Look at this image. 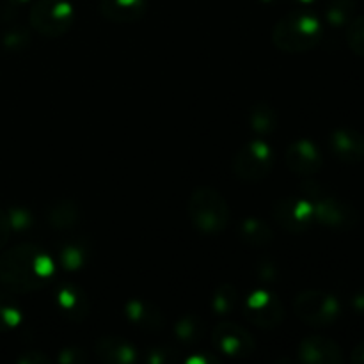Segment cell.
<instances>
[{
    "mask_svg": "<svg viewBox=\"0 0 364 364\" xmlns=\"http://www.w3.org/2000/svg\"><path fill=\"white\" fill-rule=\"evenodd\" d=\"M174 333L185 343H196L205 334V323L198 316H187V318L178 320L176 327H174Z\"/></svg>",
    "mask_w": 364,
    "mask_h": 364,
    "instance_id": "23",
    "label": "cell"
},
{
    "mask_svg": "<svg viewBox=\"0 0 364 364\" xmlns=\"http://www.w3.org/2000/svg\"><path fill=\"white\" fill-rule=\"evenodd\" d=\"M274 151L270 144L263 139H255L247 142L235 155L233 171L244 181H259L272 171Z\"/></svg>",
    "mask_w": 364,
    "mask_h": 364,
    "instance_id": "7",
    "label": "cell"
},
{
    "mask_svg": "<svg viewBox=\"0 0 364 364\" xmlns=\"http://www.w3.org/2000/svg\"><path fill=\"white\" fill-rule=\"evenodd\" d=\"M11 2H14V4H23V2H28V0H11Z\"/></svg>",
    "mask_w": 364,
    "mask_h": 364,
    "instance_id": "33",
    "label": "cell"
},
{
    "mask_svg": "<svg viewBox=\"0 0 364 364\" xmlns=\"http://www.w3.org/2000/svg\"><path fill=\"white\" fill-rule=\"evenodd\" d=\"M188 217L199 231L217 235L230 223V208L215 188L199 187L188 199Z\"/></svg>",
    "mask_w": 364,
    "mask_h": 364,
    "instance_id": "3",
    "label": "cell"
},
{
    "mask_svg": "<svg viewBox=\"0 0 364 364\" xmlns=\"http://www.w3.org/2000/svg\"><path fill=\"white\" fill-rule=\"evenodd\" d=\"M23 320L20 306L6 294H0V333L16 329Z\"/></svg>",
    "mask_w": 364,
    "mask_h": 364,
    "instance_id": "21",
    "label": "cell"
},
{
    "mask_svg": "<svg viewBox=\"0 0 364 364\" xmlns=\"http://www.w3.org/2000/svg\"><path fill=\"white\" fill-rule=\"evenodd\" d=\"M244 315L249 322L262 329L277 327L284 318L283 302L270 291L258 290L249 295L244 302Z\"/></svg>",
    "mask_w": 364,
    "mask_h": 364,
    "instance_id": "9",
    "label": "cell"
},
{
    "mask_svg": "<svg viewBox=\"0 0 364 364\" xmlns=\"http://www.w3.org/2000/svg\"><path fill=\"white\" fill-rule=\"evenodd\" d=\"M352 361L364 364V341L361 345H358V348L352 352Z\"/></svg>",
    "mask_w": 364,
    "mask_h": 364,
    "instance_id": "31",
    "label": "cell"
},
{
    "mask_svg": "<svg viewBox=\"0 0 364 364\" xmlns=\"http://www.w3.org/2000/svg\"><path fill=\"white\" fill-rule=\"evenodd\" d=\"M53 259L34 244H20L0 256V283L9 291L39 290L53 277Z\"/></svg>",
    "mask_w": 364,
    "mask_h": 364,
    "instance_id": "1",
    "label": "cell"
},
{
    "mask_svg": "<svg viewBox=\"0 0 364 364\" xmlns=\"http://www.w3.org/2000/svg\"><path fill=\"white\" fill-rule=\"evenodd\" d=\"M295 313L309 326H331L340 318L341 306L334 295L327 291H302L294 301Z\"/></svg>",
    "mask_w": 364,
    "mask_h": 364,
    "instance_id": "6",
    "label": "cell"
},
{
    "mask_svg": "<svg viewBox=\"0 0 364 364\" xmlns=\"http://www.w3.org/2000/svg\"><path fill=\"white\" fill-rule=\"evenodd\" d=\"M263 2H272V0H263Z\"/></svg>",
    "mask_w": 364,
    "mask_h": 364,
    "instance_id": "34",
    "label": "cell"
},
{
    "mask_svg": "<svg viewBox=\"0 0 364 364\" xmlns=\"http://www.w3.org/2000/svg\"><path fill=\"white\" fill-rule=\"evenodd\" d=\"M323 38V25L315 14L297 11L281 18L272 31V41L281 52L302 53L315 48Z\"/></svg>",
    "mask_w": 364,
    "mask_h": 364,
    "instance_id": "2",
    "label": "cell"
},
{
    "mask_svg": "<svg viewBox=\"0 0 364 364\" xmlns=\"http://www.w3.org/2000/svg\"><path fill=\"white\" fill-rule=\"evenodd\" d=\"M124 315L134 326L142 327V329H156L162 326V315L159 308L144 301H137V299L124 306Z\"/></svg>",
    "mask_w": 364,
    "mask_h": 364,
    "instance_id": "16",
    "label": "cell"
},
{
    "mask_svg": "<svg viewBox=\"0 0 364 364\" xmlns=\"http://www.w3.org/2000/svg\"><path fill=\"white\" fill-rule=\"evenodd\" d=\"M272 215L276 223L288 233H304L315 223L313 205L306 196H288L274 205Z\"/></svg>",
    "mask_w": 364,
    "mask_h": 364,
    "instance_id": "8",
    "label": "cell"
},
{
    "mask_svg": "<svg viewBox=\"0 0 364 364\" xmlns=\"http://www.w3.org/2000/svg\"><path fill=\"white\" fill-rule=\"evenodd\" d=\"M352 308H354L358 313H363L364 315V290L358 291V294L352 297Z\"/></svg>",
    "mask_w": 364,
    "mask_h": 364,
    "instance_id": "30",
    "label": "cell"
},
{
    "mask_svg": "<svg viewBox=\"0 0 364 364\" xmlns=\"http://www.w3.org/2000/svg\"><path fill=\"white\" fill-rule=\"evenodd\" d=\"M238 233H240V238L245 242V244L255 245V247L267 245L269 242H272V237H274L269 224H265L259 219L242 220L240 228H238Z\"/></svg>",
    "mask_w": 364,
    "mask_h": 364,
    "instance_id": "18",
    "label": "cell"
},
{
    "mask_svg": "<svg viewBox=\"0 0 364 364\" xmlns=\"http://www.w3.org/2000/svg\"><path fill=\"white\" fill-rule=\"evenodd\" d=\"M299 359L308 364H340L343 354L336 341L326 336H309L299 347Z\"/></svg>",
    "mask_w": 364,
    "mask_h": 364,
    "instance_id": "12",
    "label": "cell"
},
{
    "mask_svg": "<svg viewBox=\"0 0 364 364\" xmlns=\"http://www.w3.org/2000/svg\"><path fill=\"white\" fill-rule=\"evenodd\" d=\"M146 9V0H100V11L103 16L116 23H132L141 20Z\"/></svg>",
    "mask_w": 364,
    "mask_h": 364,
    "instance_id": "14",
    "label": "cell"
},
{
    "mask_svg": "<svg viewBox=\"0 0 364 364\" xmlns=\"http://www.w3.org/2000/svg\"><path fill=\"white\" fill-rule=\"evenodd\" d=\"M347 43L355 55L364 57V16H354L347 25Z\"/></svg>",
    "mask_w": 364,
    "mask_h": 364,
    "instance_id": "26",
    "label": "cell"
},
{
    "mask_svg": "<svg viewBox=\"0 0 364 364\" xmlns=\"http://www.w3.org/2000/svg\"><path fill=\"white\" fill-rule=\"evenodd\" d=\"M297 2H301V4H313V2H316V0H297Z\"/></svg>",
    "mask_w": 364,
    "mask_h": 364,
    "instance_id": "32",
    "label": "cell"
},
{
    "mask_svg": "<svg viewBox=\"0 0 364 364\" xmlns=\"http://www.w3.org/2000/svg\"><path fill=\"white\" fill-rule=\"evenodd\" d=\"M333 155L345 164H358L364 160V135L352 128H340L329 139Z\"/></svg>",
    "mask_w": 364,
    "mask_h": 364,
    "instance_id": "13",
    "label": "cell"
},
{
    "mask_svg": "<svg viewBox=\"0 0 364 364\" xmlns=\"http://www.w3.org/2000/svg\"><path fill=\"white\" fill-rule=\"evenodd\" d=\"M87 247L82 242H70V244L60 247V263L68 270H78L87 262Z\"/></svg>",
    "mask_w": 364,
    "mask_h": 364,
    "instance_id": "22",
    "label": "cell"
},
{
    "mask_svg": "<svg viewBox=\"0 0 364 364\" xmlns=\"http://www.w3.org/2000/svg\"><path fill=\"white\" fill-rule=\"evenodd\" d=\"M57 306L73 320L84 318L89 309L85 295L73 287H63L57 291Z\"/></svg>",
    "mask_w": 364,
    "mask_h": 364,
    "instance_id": "17",
    "label": "cell"
},
{
    "mask_svg": "<svg viewBox=\"0 0 364 364\" xmlns=\"http://www.w3.org/2000/svg\"><path fill=\"white\" fill-rule=\"evenodd\" d=\"M96 355L103 363L132 364L139 359L137 350L128 341L117 336H103L96 341Z\"/></svg>",
    "mask_w": 364,
    "mask_h": 364,
    "instance_id": "15",
    "label": "cell"
},
{
    "mask_svg": "<svg viewBox=\"0 0 364 364\" xmlns=\"http://www.w3.org/2000/svg\"><path fill=\"white\" fill-rule=\"evenodd\" d=\"M238 301V291L235 290L231 284H223L215 290L212 297V306L215 309V313L219 315H226V313L233 311L235 306H237Z\"/></svg>",
    "mask_w": 364,
    "mask_h": 364,
    "instance_id": "25",
    "label": "cell"
},
{
    "mask_svg": "<svg viewBox=\"0 0 364 364\" xmlns=\"http://www.w3.org/2000/svg\"><path fill=\"white\" fill-rule=\"evenodd\" d=\"M302 196H306L311 201L315 223L323 224L327 228H334V230H350L358 224L359 217L354 206L331 196L320 185L306 181L302 185Z\"/></svg>",
    "mask_w": 364,
    "mask_h": 364,
    "instance_id": "4",
    "label": "cell"
},
{
    "mask_svg": "<svg viewBox=\"0 0 364 364\" xmlns=\"http://www.w3.org/2000/svg\"><path fill=\"white\" fill-rule=\"evenodd\" d=\"M78 217H80V210H78V206L75 205L73 201L64 199V201L55 203V205L48 210L46 219H48V223L52 224L53 228H57V230H66V228L77 224Z\"/></svg>",
    "mask_w": 364,
    "mask_h": 364,
    "instance_id": "19",
    "label": "cell"
},
{
    "mask_svg": "<svg viewBox=\"0 0 364 364\" xmlns=\"http://www.w3.org/2000/svg\"><path fill=\"white\" fill-rule=\"evenodd\" d=\"M28 21L41 36L59 38L73 25L75 9L68 0H38L28 13Z\"/></svg>",
    "mask_w": 364,
    "mask_h": 364,
    "instance_id": "5",
    "label": "cell"
},
{
    "mask_svg": "<svg viewBox=\"0 0 364 364\" xmlns=\"http://www.w3.org/2000/svg\"><path fill=\"white\" fill-rule=\"evenodd\" d=\"M2 43L7 50L20 52L21 48H25V46L28 45V32L20 27L9 28V31H6V34L2 36Z\"/></svg>",
    "mask_w": 364,
    "mask_h": 364,
    "instance_id": "27",
    "label": "cell"
},
{
    "mask_svg": "<svg viewBox=\"0 0 364 364\" xmlns=\"http://www.w3.org/2000/svg\"><path fill=\"white\" fill-rule=\"evenodd\" d=\"M322 153L308 139H299L287 151V166L301 176H313L322 169Z\"/></svg>",
    "mask_w": 364,
    "mask_h": 364,
    "instance_id": "11",
    "label": "cell"
},
{
    "mask_svg": "<svg viewBox=\"0 0 364 364\" xmlns=\"http://www.w3.org/2000/svg\"><path fill=\"white\" fill-rule=\"evenodd\" d=\"M355 14V0H329L326 21L331 27H347Z\"/></svg>",
    "mask_w": 364,
    "mask_h": 364,
    "instance_id": "20",
    "label": "cell"
},
{
    "mask_svg": "<svg viewBox=\"0 0 364 364\" xmlns=\"http://www.w3.org/2000/svg\"><path fill=\"white\" fill-rule=\"evenodd\" d=\"M7 223H9L11 231H27L32 226V215L25 208H11L6 212Z\"/></svg>",
    "mask_w": 364,
    "mask_h": 364,
    "instance_id": "28",
    "label": "cell"
},
{
    "mask_svg": "<svg viewBox=\"0 0 364 364\" xmlns=\"http://www.w3.org/2000/svg\"><path fill=\"white\" fill-rule=\"evenodd\" d=\"M277 124L276 112L269 105H258L251 112V128L258 135H269Z\"/></svg>",
    "mask_w": 364,
    "mask_h": 364,
    "instance_id": "24",
    "label": "cell"
},
{
    "mask_svg": "<svg viewBox=\"0 0 364 364\" xmlns=\"http://www.w3.org/2000/svg\"><path fill=\"white\" fill-rule=\"evenodd\" d=\"M212 341L217 350L230 358H249L256 350V341L251 333L231 322L217 323L212 331Z\"/></svg>",
    "mask_w": 364,
    "mask_h": 364,
    "instance_id": "10",
    "label": "cell"
},
{
    "mask_svg": "<svg viewBox=\"0 0 364 364\" xmlns=\"http://www.w3.org/2000/svg\"><path fill=\"white\" fill-rule=\"evenodd\" d=\"M9 233H11V228H9V223H7V215L4 210H0V247L7 242Z\"/></svg>",
    "mask_w": 364,
    "mask_h": 364,
    "instance_id": "29",
    "label": "cell"
}]
</instances>
